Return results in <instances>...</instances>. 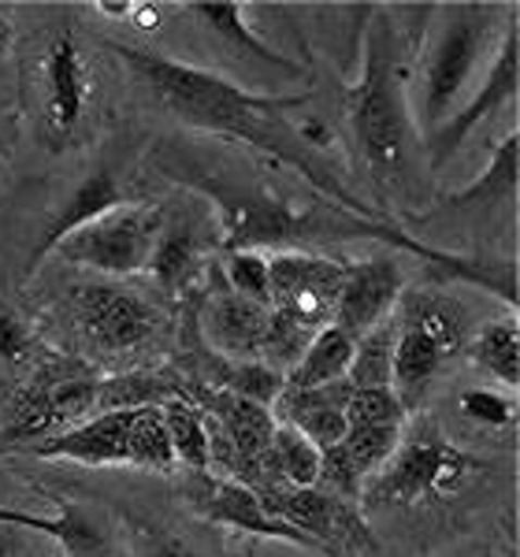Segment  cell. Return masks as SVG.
I'll use <instances>...</instances> for the list:
<instances>
[{
    "instance_id": "1",
    "label": "cell",
    "mask_w": 520,
    "mask_h": 557,
    "mask_svg": "<svg viewBox=\"0 0 520 557\" xmlns=\"http://www.w3.org/2000/svg\"><path fill=\"white\" fill-rule=\"evenodd\" d=\"M112 52L149 89L152 101L168 115H175L183 127L197 134H216V138L227 141H246V146L268 152L280 164L298 168L331 205L369 215V220H383L364 201H357L324 160L298 138V127H290L286 112H298L301 104H309V94H253V89L231 83V78L183 64V60H168L134 41H112Z\"/></svg>"
},
{
    "instance_id": "2",
    "label": "cell",
    "mask_w": 520,
    "mask_h": 557,
    "mask_svg": "<svg viewBox=\"0 0 520 557\" xmlns=\"http://www.w3.org/2000/svg\"><path fill=\"white\" fill-rule=\"evenodd\" d=\"M346 123L375 190L383 197L398 194L412 178L417 115L409 112L401 41L391 12H375V20L364 26L361 75L346 94Z\"/></svg>"
},
{
    "instance_id": "3",
    "label": "cell",
    "mask_w": 520,
    "mask_h": 557,
    "mask_svg": "<svg viewBox=\"0 0 520 557\" xmlns=\"http://www.w3.org/2000/svg\"><path fill=\"white\" fill-rule=\"evenodd\" d=\"M34 131L41 146L64 152L83 146L101 97V71L78 26H57L34 49L30 64Z\"/></svg>"
},
{
    "instance_id": "4",
    "label": "cell",
    "mask_w": 520,
    "mask_h": 557,
    "mask_svg": "<svg viewBox=\"0 0 520 557\" xmlns=\"http://www.w3.org/2000/svg\"><path fill=\"white\" fill-rule=\"evenodd\" d=\"M491 472V461L446 443L432 420L417 424L380 472L369 475L361 498L369 509H428L454 502Z\"/></svg>"
},
{
    "instance_id": "5",
    "label": "cell",
    "mask_w": 520,
    "mask_h": 557,
    "mask_svg": "<svg viewBox=\"0 0 520 557\" xmlns=\"http://www.w3.org/2000/svg\"><path fill=\"white\" fill-rule=\"evenodd\" d=\"M498 8L491 4H450L443 8V23H435L432 41L420 57V131L424 138L438 123L457 112L469 94L472 75L487 57L491 30Z\"/></svg>"
},
{
    "instance_id": "6",
    "label": "cell",
    "mask_w": 520,
    "mask_h": 557,
    "mask_svg": "<svg viewBox=\"0 0 520 557\" xmlns=\"http://www.w3.org/2000/svg\"><path fill=\"white\" fill-rule=\"evenodd\" d=\"M71 331L86 354L101 361H123L157 346L168 331V312L152 294L127 283H75L64 301Z\"/></svg>"
},
{
    "instance_id": "7",
    "label": "cell",
    "mask_w": 520,
    "mask_h": 557,
    "mask_svg": "<svg viewBox=\"0 0 520 557\" xmlns=\"http://www.w3.org/2000/svg\"><path fill=\"white\" fill-rule=\"evenodd\" d=\"M164 205L157 201H127L120 209L97 215L52 249L57 260H67L75 268H89L112 278H127L149 268L152 246H157Z\"/></svg>"
},
{
    "instance_id": "8",
    "label": "cell",
    "mask_w": 520,
    "mask_h": 557,
    "mask_svg": "<svg viewBox=\"0 0 520 557\" xmlns=\"http://www.w3.org/2000/svg\"><path fill=\"white\" fill-rule=\"evenodd\" d=\"M257 494L268 513L294 524L309 539H317L327 557H361L375 550L372 528L364 524V513L357 502L338 498V494L320 487H286V483H268Z\"/></svg>"
},
{
    "instance_id": "9",
    "label": "cell",
    "mask_w": 520,
    "mask_h": 557,
    "mask_svg": "<svg viewBox=\"0 0 520 557\" xmlns=\"http://www.w3.org/2000/svg\"><path fill=\"white\" fill-rule=\"evenodd\" d=\"M343 260L305 253V249H283L268 257V275H272V317L290 323L301 335H317L331 323L338 290L346 278Z\"/></svg>"
},
{
    "instance_id": "10",
    "label": "cell",
    "mask_w": 520,
    "mask_h": 557,
    "mask_svg": "<svg viewBox=\"0 0 520 557\" xmlns=\"http://www.w3.org/2000/svg\"><path fill=\"white\" fill-rule=\"evenodd\" d=\"M220 242L216 215L201 197H190L178 209H164V223H160L157 246H152L149 268L157 290L164 294H190L209 278L212 264L209 253Z\"/></svg>"
},
{
    "instance_id": "11",
    "label": "cell",
    "mask_w": 520,
    "mask_h": 557,
    "mask_svg": "<svg viewBox=\"0 0 520 557\" xmlns=\"http://www.w3.org/2000/svg\"><path fill=\"white\" fill-rule=\"evenodd\" d=\"M517 86H520V30H517V23H509L480 89L457 108L450 120L438 123V127L424 138L428 168H432V172H443L483 120H491L495 112H506V104H513Z\"/></svg>"
},
{
    "instance_id": "12",
    "label": "cell",
    "mask_w": 520,
    "mask_h": 557,
    "mask_svg": "<svg viewBox=\"0 0 520 557\" xmlns=\"http://www.w3.org/2000/svg\"><path fill=\"white\" fill-rule=\"evenodd\" d=\"M131 175H134L131 146L104 149L101 157H97V164L89 168L75 186H71V194L60 201V209L49 215V223H45V231L38 235V246L30 249V272L71 235V231H78L83 223L97 220V215L127 205Z\"/></svg>"
},
{
    "instance_id": "13",
    "label": "cell",
    "mask_w": 520,
    "mask_h": 557,
    "mask_svg": "<svg viewBox=\"0 0 520 557\" xmlns=\"http://www.w3.org/2000/svg\"><path fill=\"white\" fill-rule=\"evenodd\" d=\"M183 494H186V502H190L194 513L205 517L209 524L235 528V532H246L257 539H275V543H290V546H301V550H312V554H327L317 539H309L294 524H286V520L268 513L260 494L238 480L212 475V472H190L183 483Z\"/></svg>"
},
{
    "instance_id": "14",
    "label": "cell",
    "mask_w": 520,
    "mask_h": 557,
    "mask_svg": "<svg viewBox=\"0 0 520 557\" xmlns=\"http://www.w3.org/2000/svg\"><path fill=\"white\" fill-rule=\"evenodd\" d=\"M268 335H272V309L235 294L220 275V268L212 264L201 290L205 349L227 357V361H264Z\"/></svg>"
},
{
    "instance_id": "15",
    "label": "cell",
    "mask_w": 520,
    "mask_h": 557,
    "mask_svg": "<svg viewBox=\"0 0 520 557\" xmlns=\"http://www.w3.org/2000/svg\"><path fill=\"white\" fill-rule=\"evenodd\" d=\"M401 290H406V272H401L394 253H380L361 260V264H349L335 312H331V323L357 343L364 331L380 327L383 320L394 317Z\"/></svg>"
},
{
    "instance_id": "16",
    "label": "cell",
    "mask_w": 520,
    "mask_h": 557,
    "mask_svg": "<svg viewBox=\"0 0 520 557\" xmlns=\"http://www.w3.org/2000/svg\"><path fill=\"white\" fill-rule=\"evenodd\" d=\"M131 420L134 409H112L97 412V417L83 420V424L57 431V435L41 438L30 446L34 457L45 461H75L89 465V469H109V465H131Z\"/></svg>"
},
{
    "instance_id": "17",
    "label": "cell",
    "mask_w": 520,
    "mask_h": 557,
    "mask_svg": "<svg viewBox=\"0 0 520 557\" xmlns=\"http://www.w3.org/2000/svg\"><path fill=\"white\" fill-rule=\"evenodd\" d=\"M346 380L327 383V386H309V391H298V386H283L280 398L272 401V417L280 424L301 431L320 454L331 450V446L343 443L346 435V398H349Z\"/></svg>"
},
{
    "instance_id": "18",
    "label": "cell",
    "mask_w": 520,
    "mask_h": 557,
    "mask_svg": "<svg viewBox=\"0 0 520 557\" xmlns=\"http://www.w3.org/2000/svg\"><path fill=\"white\" fill-rule=\"evenodd\" d=\"M394 323L432 338L443 349L446 361L461 354V349H469L472 335H476V320H472L469 305L457 301L446 290H401L398 309H394Z\"/></svg>"
},
{
    "instance_id": "19",
    "label": "cell",
    "mask_w": 520,
    "mask_h": 557,
    "mask_svg": "<svg viewBox=\"0 0 520 557\" xmlns=\"http://www.w3.org/2000/svg\"><path fill=\"white\" fill-rule=\"evenodd\" d=\"M446 357L432 338H424L412 327H398L394 338V364H391V391L406 412H417L424 394L432 391L435 375L443 372Z\"/></svg>"
},
{
    "instance_id": "20",
    "label": "cell",
    "mask_w": 520,
    "mask_h": 557,
    "mask_svg": "<svg viewBox=\"0 0 520 557\" xmlns=\"http://www.w3.org/2000/svg\"><path fill=\"white\" fill-rule=\"evenodd\" d=\"M517 178H520V138L509 134L506 141H498L491 152V164L476 183H469L465 190L443 197L435 212H469V209H495L517 197ZM428 212V215H435Z\"/></svg>"
},
{
    "instance_id": "21",
    "label": "cell",
    "mask_w": 520,
    "mask_h": 557,
    "mask_svg": "<svg viewBox=\"0 0 520 557\" xmlns=\"http://www.w3.org/2000/svg\"><path fill=\"white\" fill-rule=\"evenodd\" d=\"M354 338L346 331H338L335 323L320 327L317 335L305 343L301 357L283 372L286 386H298V391H309V386H327L346 380L349 361H354Z\"/></svg>"
},
{
    "instance_id": "22",
    "label": "cell",
    "mask_w": 520,
    "mask_h": 557,
    "mask_svg": "<svg viewBox=\"0 0 520 557\" xmlns=\"http://www.w3.org/2000/svg\"><path fill=\"white\" fill-rule=\"evenodd\" d=\"M260 483L253 491L268 487V483H286V487H317L320 480V450L301 435V431L275 424V435L268 443L264 457H260Z\"/></svg>"
},
{
    "instance_id": "23",
    "label": "cell",
    "mask_w": 520,
    "mask_h": 557,
    "mask_svg": "<svg viewBox=\"0 0 520 557\" xmlns=\"http://www.w3.org/2000/svg\"><path fill=\"white\" fill-rule=\"evenodd\" d=\"M186 12L197 15L205 26H209L216 38H223L231 45V49L246 52V57H253L257 64H268L275 71H286V75H298V60L283 57V52H275L272 45L260 38L257 30H249L246 23V8L242 4H186Z\"/></svg>"
},
{
    "instance_id": "24",
    "label": "cell",
    "mask_w": 520,
    "mask_h": 557,
    "mask_svg": "<svg viewBox=\"0 0 520 557\" xmlns=\"http://www.w3.org/2000/svg\"><path fill=\"white\" fill-rule=\"evenodd\" d=\"M52 502L60 506L57 539H52V543H57L67 557H120L115 532L101 513L78 506L71 494H57Z\"/></svg>"
},
{
    "instance_id": "25",
    "label": "cell",
    "mask_w": 520,
    "mask_h": 557,
    "mask_svg": "<svg viewBox=\"0 0 520 557\" xmlns=\"http://www.w3.org/2000/svg\"><path fill=\"white\" fill-rule=\"evenodd\" d=\"M469 354L495 383L509 386V391L520 383V327L513 320H491L476 327Z\"/></svg>"
},
{
    "instance_id": "26",
    "label": "cell",
    "mask_w": 520,
    "mask_h": 557,
    "mask_svg": "<svg viewBox=\"0 0 520 557\" xmlns=\"http://www.w3.org/2000/svg\"><path fill=\"white\" fill-rule=\"evenodd\" d=\"M160 412H164L168 435H172L175 461L190 472H209V420H205V412L183 394L168 398Z\"/></svg>"
},
{
    "instance_id": "27",
    "label": "cell",
    "mask_w": 520,
    "mask_h": 557,
    "mask_svg": "<svg viewBox=\"0 0 520 557\" xmlns=\"http://www.w3.org/2000/svg\"><path fill=\"white\" fill-rule=\"evenodd\" d=\"M127 450H131V469L160 472V475L175 472V465H178L175 446H172V435H168V424H164V412H160V406L134 409Z\"/></svg>"
},
{
    "instance_id": "28",
    "label": "cell",
    "mask_w": 520,
    "mask_h": 557,
    "mask_svg": "<svg viewBox=\"0 0 520 557\" xmlns=\"http://www.w3.org/2000/svg\"><path fill=\"white\" fill-rule=\"evenodd\" d=\"M394 338H398V323H394V317L383 320L380 327L364 331L354 346V361H349L346 383L349 386H391Z\"/></svg>"
},
{
    "instance_id": "29",
    "label": "cell",
    "mask_w": 520,
    "mask_h": 557,
    "mask_svg": "<svg viewBox=\"0 0 520 557\" xmlns=\"http://www.w3.org/2000/svg\"><path fill=\"white\" fill-rule=\"evenodd\" d=\"M220 275L227 278V286L242 294V298L272 309V275H268V257L260 249H227Z\"/></svg>"
},
{
    "instance_id": "30",
    "label": "cell",
    "mask_w": 520,
    "mask_h": 557,
    "mask_svg": "<svg viewBox=\"0 0 520 557\" xmlns=\"http://www.w3.org/2000/svg\"><path fill=\"white\" fill-rule=\"evenodd\" d=\"M409 412L394 398L391 386H354L346 398L349 428H406Z\"/></svg>"
},
{
    "instance_id": "31",
    "label": "cell",
    "mask_w": 520,
    "mask_h": 557,
    "mask_svg": "<svg viewBox=\"0 0 520 557\" xmlns=\"http://www.w3.org/2000/svg\"><path fill=\"white\" fill-rule=\"evenodd\" d=\"M401 428H346L343 435V450L349 457V465L357 469L361 480H369L391 461V454L398 450Z\"/></svg>"
},
{
    "instance_id": "32",
    "label": "cell",
    "mask_w": 520,
    "mask_h": 557,
    "mask_svg": "<svg viewBox=\"0 0 520 557\" xmlns=\"http://www.w3.org/2000/svg\"><path fill=\"white\" fill-rule=\"evenodd\" d=\"M127 532H131L134 554L138 557H205L183 532H175V528H168V524H157V520H149V517H131Z\"/></svg>"
},
{
    "instance_id": "33",
    "label": "cell",
    "mask_w": 520,
    "mask_h": 557,
    "mask_svg": "<svg viewBox=\"0 0 520 557\" xmlns=\"http://www.w3.org/2000/svg\"><path fill=\"white\" fill-rule=\"evenodd\" d=\"M457 412L465 420H472L476 428H506L513 424V401L498 391H487V386H469V391L457 394Z\"/></svg>"
},
{
    "instance_id": "34",
    "label": "cell",
    "mask_w": 520,
    "mask_h": 557,
    "mask_svg": "<svg viewBox=\"0 0 520 557\" xmlns=\"http://www.w3.org/2000/svg\"><path fill=\"white\" fill-rule=\"evenodd\" d=\"M317 487L338 494V498H349V502L361 498L364 480L357 475L354 465H349V457H346L343 446H331V450L320 454V480H317Z\"/></svg>"
},
{
    "instance_id": "35",
    "label": "cell",
    "mask_w": 520,
    "mask_h": 557,
    "mask_svg": "<svg viewBox=\"0 0 520 557\" xmlns=\"http://www.w3.org/2000/svg\"><path fill=\"white\" fill-rule=\"evenodd\" d=\"M34 331L15 317V312L0 309V364H26L34 357Z\"/></svg>"
},
{
    "instance_id": "36",
    "label": "cell",
    "mask_w": 520,
    "mask_h": 557,
    "mask_svg": "<svg viewBox=\"0 0 520 557\" xmlns=\"http://www.w3.org/2000/svg\"><path fill=\"white\" fill-rule=\"evenodd\" d=\"M0 528H26V532H41V535L57 539V520H52V517H38V513H26V509L0 506Z\"/></svg>"
},
{
    "instance_id": "37",
    "label": "cell",
    "mask_w": 520,
    "mask_h": 557,
    "mask_svg": "<svg viewBox=\"0 0 520 557\" xmlns=\"http://www.w3.org/2000/svg\"><path fill=\"white\" fill-rule=\"evenodd\" d=\"M0 23H4V8H0Z\"/></svg>"
}]
</instances>
